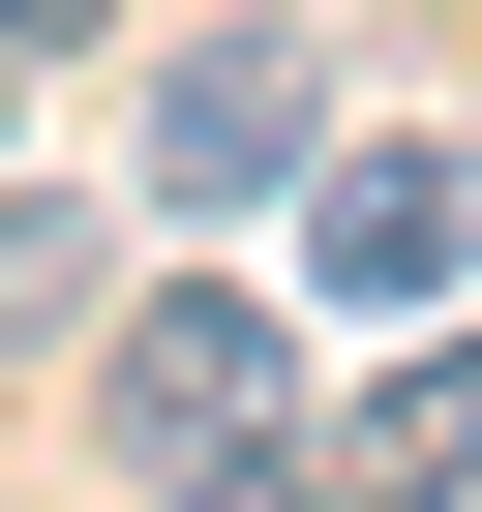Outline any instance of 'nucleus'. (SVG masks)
Instances as JSON below:
<instances>
[{"instance_id":"obj_1","label":"nucleus","mask_w":482,"mask_h":512,"mask_svg":"<svg viewBox=\"0 0 482 512\" xmlns=\"http://www.w3.org/2000/svg\"><path fill=\"white\" fill-rule=\"evenodd\" d=\"M302 302H362V332L482 302V121H332L302 151Z\"/></svg>"},{"instance_id":"obj_2","label":"nucleus","mask_w":482,"mask_h":512,"mask_svg":"<svg viewBox=\"0 0 482 512\" xmlns=\"http://www.w3.org/2000/svg\"><path fill=\"white\" fill-rule=\"evenodd\" d=\"M91 452H121V482H211V452H272V302H241V272H151V302L91 332Z\"/></svg>"},{"instance_id":"obj_3","label":"nucleus","mask_w":482,"mask_h":512,"mask_svg":"<svg viewBox=\"0 0 482 512\" xmlns=\"http://www.w3.org/2000/svg\"><path fill=\"white\" fill-rule=\"evenodd\" d=\"M332 151V31H181L151 61V211H272Z\"/></svg>"},{"instance_id":"obj_4","label":"nucleus","mask_w":482,"mask_h":512,"mask_svg":"<svg viewBox=\"0 0 482 512\" xmlns=\"http://www.w3.org/2000/svg\"><path fill=\"white\" fill-rule=\"evenodd\" d=\"M452 482H482V332L422 302V362H392V392L332 422V512H452Z\"/></svg>"},{"instance_id":"obj_5","label":"nucleus","mask_w":482,"mask_h":512,"mask_svg":"<svg viewBox=\"0 0 482 512\" xmlns=\"http://www.w3.org/2000/svg\"><path fill=\"white\" fill-rule=\"evenodd\" d=\"M91 272H121V241H91L61 181H0V362H31V332H91Z\"/></svg>"},{"instance_id":"obj_6","label":"nucleus","mask_w":482,"mask_h":512,"mask_svg":"<svg viewBox=\"0 0 482 512\" xmlns=\"http://www.w3.org/2000/svg\"><path fill=\"white\" fill-rule=\"evenodd\" d=\"M151 512H332V452H211V482H151Z\"/></svg>"},{"instance_id":"obj_7","label":"nucleus","mask_w":482,"mask_h":512,"mask_svg":"<svg viewBox=\"0 0 482 512\" xmlns=\"http://www.w3.org/2000/svg\"><path fill=\"white\" fill-rule=\"evenodd\" d=\"M61 31H91V0H0V61H61Z\"/></svg>"}]
</instances>
